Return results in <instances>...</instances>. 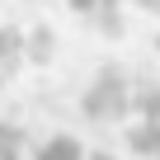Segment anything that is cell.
<instances>
[{
  "mask_svg": "<svg viewBox=\"0 0 160 160\" xmlns=\"http://www.w3.org/2000/svg\"><path fill=\"white\" fill-rule=\"evenodd\" d=\"M0 160H104L94 151H85L75 137H24L19 127H0Z\"/></svg>",
  "mask_w": 160,
  "mask_h": 160,
  "instance_id": "cell-1",
  "label": "cell"
}]
</instances>
